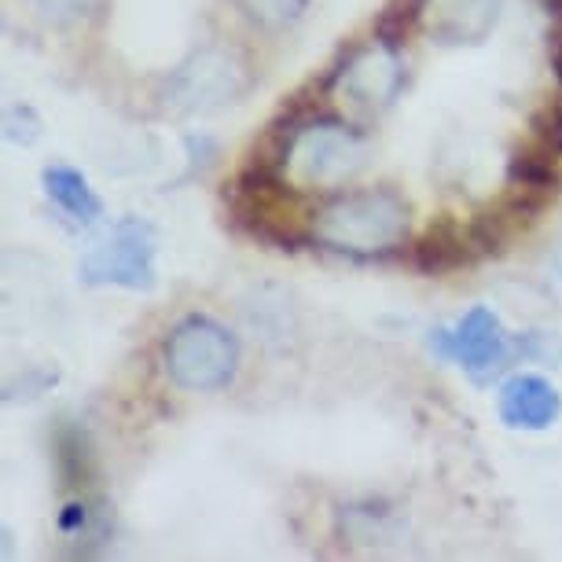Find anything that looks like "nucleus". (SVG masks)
<instances>
[{"mask_svg": "<svg viewBox=\"0 0 562 562\" xmlns=\"http://www.w3.org/2000/svg\"><path fill=\"white\" fill-rule=\"evenodd\" d=\"M310 239L349 258H379L408 239V206L390 188L335 195L316 210Z\"/></svg>", "mask_w": 562, "mask_h": 562, "instance_id": "1", "label": "nucleus"}, {"mask_svg": "<svg viewBox=\"0 0 562 562\" xmlns=\"http://www.w3.org/2000/svg\"><path fill=\"white\" fill-rule=\"evenodd\" d=\"M162 360L169 379L180 390L192 394H210L236 379L239 368V346L225 327L210 316H188L169 331L162 346Z\"/></svg>", "mask_w": 562, "mask_h": 562, "instance_id": "2", "label": "nucleus"}, {"mask_svg": "<svg viewBox=\"0 0 562 562\" xmlns=\"http://www.w3.org/2000/svg\"><path fill=\"white\" fill-rule=\"evenodd\" d=\"M364 136L353 125L338 119H321V114H305L302 125L291 136L288 158H283V173L302 188H327L346 180L364 166Z\"/></svg>", "mask_w": 562, "mask_h": 562, "instance_id": "3", "label": "nucleus"}, {"mask_svg": "<svg viewBox=\"0 0 562 562\" xmlns=\"http://www.w3.org/2000/svg\"><path fill=\"white\" fill-rule=\"evenodd\" d=\"M250 85V70L236 52L203 48L188 63L169 74L166 81V108L180 114H206L225 103H236Z\"/></svg>", "mask_w": 562, "mask_h": 562, "instance_id": "4", "label": "nucleus"}, {"mask_svg": "<svg viewBox=\"0 0 562 562\" xmlns=\"http://www.w3.org/2000/svg\"><path fill=\"white\" fill-rule=\"evenodd\" d=\"M81 280L92 288L151 291L155 269V232L144 221H119L97 247L81 258Z\"/></svg>", "mask_w": 562, "mask_h": 562, "instance_id": "5", "label": "nucleus"}, {"mask_svg": "<svg viewBox=\"0 0 562 562\" xmlns=\"http://www.w3.org/2000/svg\"><path fill=\"white\" fill-rule=\"evenodd\" d=\"M401 81H405V70H401L397 48L375 41V45H368V48H357L342 67L331 70L327 92L342 97L349 108L375 114L394 103V97L401 92Z\"/></svg>", "mask_w": 562, "mask_h": 562, "instance_id": "6", "label": "nucleus"}, {"mask_svg": "<svg viewBox=\"0 0 562 562\" xmlns=\"http://www.w3.org/2000/svg\"><path fill=\"white\" fill-rule=\"evenodd\" d=\"M430 346L438 349L441 357L460 360V364L471 371L479 383H485L493 371H501L504 360H507L504 327L490 310H482V305H474V310L467 313L452 331H445V327L441 331H434Z\"/></svg>", "mask_w": 562, "mask_h": 562, "instance_id": "7", "label": "nucleus"}, {"mask_svg": "<svg viewBox=\"0 0 562 562\" xmlns=\"http://www.w3.org/2000/svg\"><path fill=\"white\" fill-rule=\"evenodd\" d=\"M559 412V390L540 375H515L501 390V419L515 430H548Z\"/></svg>", "mask_w": 562, "mask_h": 562, "instance_id": "8", "label": "nucleus"}, {"mask_svg": "<svg viewBox=\"0 0 562 562\" xmlns=\"http://www.w3.org/2000/svg\"><path fill=\"white\" fill-rule=\"evenodd\" d=\"M471 258H474V250H471V239H467V228L456 225L449 217L434 221L416 243V269L427 276L452 272Z\"/></svg>", "mask_w": 562, "mask_h": 562, "instance_id": "9", "label": "nucleus"}, {"mask_svg": "<svg viewBox=\"0 0 562 562\" xmlns=\"http://www.w3.org/2000/svg\"><path fill=\"white\" fill-rule=\"evenodd\" d=\"M45 192H48L52 203H56L67 217L78 221V225H92V221L103 214V203L89 188V180L70 166H48L45 169Z\"/></svg>", "mask_w": 562, "mask_h": 562, "instance_id": "10", "label": "nucleus"}, {"mask_svg": "<svg viewBox=\"0 0 562 562\" xmlns=\"http://www.w3.org/2000/svg\"><path fill=\"white\" fill-rule=\"evenodd\" d=\"M559 155H551L540 147V155L533 151H518L512 162H507V177H512V184L518 192L526 195H537V199H548L562 188V173H559Z\"/></svg>", "mask_w": 562, "mask_h": 562, "instance_id": "11", "label": "nucleus"}, {"mask_svg": "<svg viewBox=\"0 0 562 562\" xmlns=\"http://www.w3.org/2000/svg\"><path fill=\"white\" fill-rule=\"evenodd\" d=\"M438 4L456 8V0H438ZM463 8H467L463 15L460 12H441V23L430 26L434 34L445 37V41H482L496 23V8H501V0H463ZM423 12H427V8H423Z\"/></svg>", "mask_w": 562, "mask_h": 562, "instance_id": "12", "label": "nucleus"}, {"mask_svg": "<svg viewBox=\"0 0 562 562\" xmlns=\"http://www.w3.org/2000/svg\"><path fill=\"white\" fill-rule=\"evenodd\" d=\"M52 449H56L52 456H56V471H59L63 485L81 490V485L92 482V474H97V460H92V445H89V438H85V430L59 427Z\"/></svg>", "mask_w": 562, "mask_h": 562, "instance_id": "13", "label": "nucleus"}, {"mask_svg": "<svg viewBox=\"0 0 562 562\" xmlns=\"http://www.w3.org/2000/svg\"><path fill=\"white\" fill-rule=\"evenodd\" d=\"M239 12L261 30H283L291 23H299L310 8V0H236Z\"/></svg>", "mask_w": 562, "mask_h": 562, "instance_id": "14", "label": "nucleus"}, {"mask_svg": "<svg viewBox=\"0 0 562 562\" xmlns=\"http://www.w3.org/2000/svg\"><path fill=\"white\" fill-rule=\"evenodd\" d=\"M467 239H471V250L474 258H490V254H501L504 250V217L501 214H479L467 221Z\"/></svg>", "mask_w": 562, "mask_h": 562, "instance_id": "15", "label": "nucleus"}, {"mask_svg": "<svg viewBox=\"0 0 562 562\" xmlns=\"http://www.w3.org/2000/svg\"><path fill=\"white\" fill-rule=\"evenodd\" d=\"M533 136L544 151L562 158V103H548L533 114Z\"/></svg>", "mask_w": 562, "mask_h": 562, "instance_id": "16", "label": "nucleus"}, {"mask_svg": "<svg viewBox=\"0 0 562 562\" xmlns=\"http://www.w3.org/2000/svg\"><path fill=\"white\" fill-rule=\"evenodd\" d=\"M30 4H34V12L41 19H48V23H56V26H67L89 15L97 0H30Z\"/></svg>", "mask_w": 562, "mask_h": 562, "instance_id": "17", "label": "nucleus"}, {"mask_svg": "<svg viewBox=\"0 0 562 562\" xmlns=\"http://www.w3.org/2000/svg\"><path fill=\"white\" fill-rule=\"evenodd\" d=\"M551 74H555V85H559V100H562V37L551 41Z\"/></svg>", "mask_w": 562, "mask_h": 562, "instance_id": "18", "label": "nucleus"}, {"mask_svg": "<svg viewBox=\"0 0 562 562\" xmlns=\"http://www.w3.org/2000/svg\"><path fill=\"white\" fill-rule=\"evenodd\" d=\"M544 8H548V15L562 26V0H544Z\"/></svg>", "mask_w": 562, "mask_h": 562, "instance_id": "19", "label": "nucleus"}]
</instances>
